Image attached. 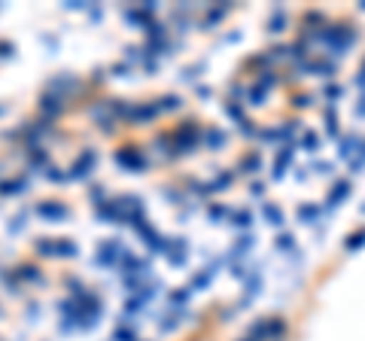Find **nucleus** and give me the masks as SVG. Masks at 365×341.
<instances>
[]
</instances>
